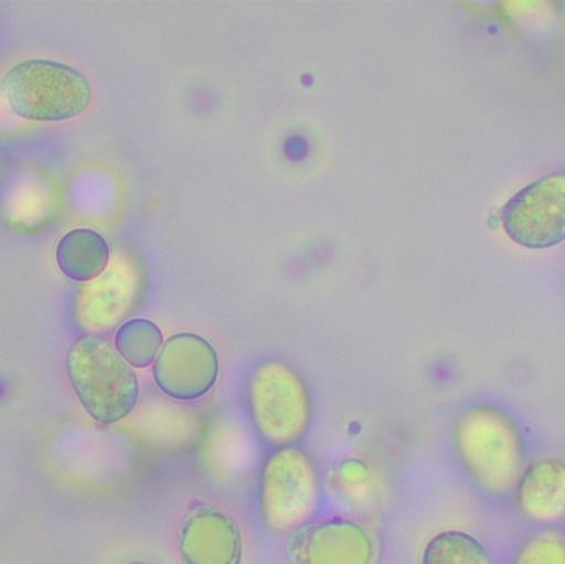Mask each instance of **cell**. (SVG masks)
<instances>
[{
    "label": "cell",
    "instance_id": "4",
    "mask_svg": "<svg viewBox=\"0 0 565 564\" xmlns=\"http://www.w3.org/2000/svg\"><path fill=\"white\" fill-rule=\"evenodd\" d=\"M321 502V480L311 457L281 447L268 457L258 483L262 522L277 535H291L311 523Z\"/></svg>",
    "mask_w": 565,
    "mask_h": 564
},
{
    "label": "cell",
    "instance_id": "2",
    "mask_svg": "<svg viewBox=\"0 0 565 564\" xmlns=\"http://www.w3.org/2000/svg\"><path fill=\"white\" fill-rule=\"evenodd\" d=\"M66 374L83 409L102 426L121 423L138 406V376L105 338L88 334L73 341Z\"/></svg>",
    "mask_w": 565,
    "mask_h": 564
},
{
    "label": "cell",
    "instance_id": "11",
    "mask_svg": "<svg viewBox=\"0 0 565 564\" xmlns=\"http://www.w3.org/2000/svg\"><path fill=\"white\" fill-rule=\"evenodd\" d=\"M60 211L55 182L36 169H26L10 185L3 202V222L19 234H39L55 222Z\"/></svg>",
    "mask_w": 565,
    "mask_h": 564
},
{
    "label": "cell",
    "instance_id": "12",
    "mask_svg": "<svg viewBox=\"0 0 565 564\" xmlns=\"http://www.w3.org/2000/svg\"><path fill=\"white\" fill-rule=\"evenodd\" d=\"M128 427H135L142 443L151 449L179 454L201 443L205 424L192 407L164 401L146 406Z\"/></svg>",
    "mask_w": 565,
    "mask_h": 564
},
{
    "label": "cell",
    "instance_id": "8",
    "mask_svg": "<svg viewBox=\"0 0 565 564\" xmlns=\"http://www.w3.org/2000/svg\"><path fill=\"white\" fill-rule=\"evenodd\" d=\"M218 354L205 338L179 333L162 344L154 366L156 386L169 400L192 403L211 393L217 383Z\"/></svg>",
    "mask_w": 565,
    "mask_h": 564
},
{
    "label": "cell",
    "instance_id": "9",
    "mask_svg": "<svg viewBox=\"0 0 565 564\" xmlns=\"http://www.w3.org/2000/svg\"><path fill=\"white\" fill-rule=\"evenodd\" d=\"M285 558L288 564H375L377 542L352 520H322L289 535Z\"/></svg>",
    "mask_w": 565,
    "mask_h": 564
},
{
    "label": "cell",
    "instance_id": "1",
    "mask_svg": "<svg viewBox=\"0 0 565 564\" xmlns=\"http://www.w3.org/2000/svg\"><path fill=\"white\" fill-rule=\"evenodd\" d=\"M455 449L475 483L490 493H508L523 476V437L516 423L497 406L463 411L455 424Z\"/></svg>",
    "mask_w": 565,
    "mask_h": 564
},
{
    "label": "cell",
    "instance_id": "10",
    "mask_svg": "<svg viewBox=\"0 0 565 564\" xmlns=\"http://www.w3.org/2000/svg\"><path fill=\"white\" fill-rule=\"evenodd\" d=\"M182 564H242L244 536L234 515L209 502H194L179 530Z\"/></svg>",
    "mask_w": 565,
    "mask_h": 564
},
{
    "label": "cell",
    "instance_id": "5",
    "mask_svg": "<svg viewBox=\"0 0 565 564\" xmlns=\"http://www.w3.org/2000/svg\"><path fill=\"white\" fill-rule=\"evenodd\" d=\"M248 404L262 439L278 449L301 440L311 423V397L305 381L285 361H264L255 368Z\"/></svg>",
    "mask_w": 565,
    "mask_h": 564
},
{
    "label": "cell",
    "instance_id": "14",
    "mask_svg": "<svg viewBox=\"0 0 565 564\" xmlns=\"http://www.w3.org/2000/svg\"><path fill=\"white\" fill-rule=\"evenodd\" d=\"M55 260L60 272L78 284L98 278L111 260L108 241L92 228L66 232L56 242Z\"/></svg>",
    "mask_w": 565,
    "mask_h": 564
},
{
    "label": "cell",
    "instance_id": "18",
    "mask_svg": "<svg viewBox=\"0 0 565 564\" xmlns=\"http://www.w3.org/2000/svg\"><path fill=\"white\" fill-rule=\"evenodd\" d=\"M335 489L351 502H362L372 486V472L359 460H345L334 470Z\"/></svg>",
    "mask_w": 565,
    "mask_h": 564
},
{
    "label": "cell",
    "instance_id": "16",
    "mask_svg": "<svg viewBox=\"0 0 565 564\" xmlns=\"http://www.w3.org/2000/svg\"><path fill=\"white\" fill-rule=\"evenodd\" d=\"M422 564H493L487 549L470 533L447 530L425 545Z\"/></svg>",
    "mask_w": 565,
    "mask_h": 564
},
{
    "label": "cell",
    "instance_id": "17",
    "mask_svg": "<svg viewBox=\"0 0 565 564\" xmlns=\"http://www.w3.org/2000/svg\"><path fill=\"white\" fill-rule=\"evenodd\" d=\"M513 564H565V536L553 530L540 533L521 549Z\"/></svg>",
    "mask_w": 565,
    "mask_h": 564
},
{
    "label": "cell",
    "instance_id": "6",
    "mask_svg": "<svg viewBox=\"0 0 565 564\" xmlns=\"http://www.w3.org/2000/svg\"><path fill=\"white\" fill-rule=\"evenodd\" d=\"M148 275L141 258L126 247L111 252L106 270L76 291L75 320L86 333H108L145 300Z\"/></svg>",
    "mask_w": 565,
    "mask_h": 564
},
{
    "label": "cell",
    "instance_id": "13",
    "mask_svg": "<svg viewBox=\"0 0 565 564\" xmlns=\"http://www.w3.org/2000/svg\"><path fill=\"white\" fill-rule=\"evenodd\" d=\"M516 502L526 519L554 523L565 519V462L541 459L523 470Z\"/></svg>",
    "mask_w": 565,
    "mask_h": 564
},
{
    "label": "cell",
    "instance_id": "7",
    "mask_svg": "<svg viewBox=\"0 0 565 564\" xmlns=\"http://www.w3.org/2000/svg\"><path fill=\"white\" fill-rule=\"evenodd\" d=\"M508 237L530 251L565 241V171L551 172L518 191L501 211Z\"/></svg>",
    "mask_w": 565,
    "mask_h": 564
},
{
    "label": "cell",
    "instance_id": "15",
    "mask_svg": "<svg viewBox=\"0 0 565 564\" xmlns=\"http://www.w3.org/2000/svg\"><path fill=\"white\" fill-rule=\"evenodd\" d=\"M162 331L154 321L146 318H132L125 321L115 334V348L122 360L131 368H145L154 364L162 348Z\"/></svg>",
    "mask_w": 565,
    "mask_h": 564
},
{
    "label": "cell",
    "instance_id": "19",
    "mask_svg": "<svg viewBox=\"0 0 565 564\" xmlns=\"http://www.w3.org/2000/svg\"><path fill=\"white\" fill-rule=\"evenodd\" d=\"M0 174H2V164H0Z\"/></svg>",
    "mask_w": 565,
    "mask_h": 564
},
{
    "label": "cell",
    "instance_id": "3",
    "mask_svg": "<svg viewBox=\"0 0 565 564\" xmlns=\"http://www.w3.org/2000/svg\"><path fill=\"white\" fill-rule=\"evenodd\" d=\"M0 96L13 115L26 121H68L88 108L92 85L66 63L32 58L7 70L0 79Z\"/></svg>",
    "mask_w": 565,
    "mask_h": 564
}]
</instances>
